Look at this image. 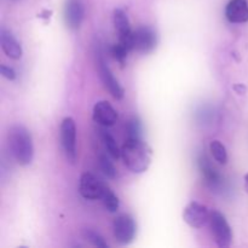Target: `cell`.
<instances>
[{"label": "cell", "instance_id": "obj_1", "mask_svg": "<svg viewBox=\"0 0 248 248\" xmlns=\"http://www.w3.org/2000/svg\"><path fill=\"white\" fill-rule=\"evenodd\" d=\"M121 157L125 166L133 173H143L147 171L152 162V149L142 140L127 138L121 147Z\"/></svg>", "mask_w": 248, "mask_h": 248}, {"label": "cell", "instance_id": "obj_2", "mask_svg": "<svg viewBox=\"0 0 248 248\" xmlns=\"http://www.w3.org/2000/svg\"><path fill=\"white\" fill-rule=\"evenodd\" d=\"M9 145L15 160L21 166L31 165L34 157L31 135L24 126L15 125L9 131Z\"/></svg>", "mask_w": 248, "mask_h": 248}, {"label": "cell", "instance_id": "obj_3", "mask_svg": "<svg viewBox=\"0 0 248 248\" xmlns=\"http://www.w3.org/2000/svg\"><path fill=\"white\" fill-rule=\"evenodd\" d=\"M210 224L217 246L220 248L230 247L232 241V228H230L229 223L225 219L224 216L218 211H212Z\"/></svg>", "mask_w": 248, "mask_h": 248}, {"label": "cell", "instance_id": "obj_4", "mask_svg": "<svg viewBox=\"0 0 248 248\" xmlns=\"http://www.w3.org/2000/svg\"><path fill=\"white\" fill-rule=\"evenodd\" d=\"M61 144L68 161L74 164L77 160V126L73 118H64L61 124Z\"/></svg>", "mask_w": 248, "mask_h": 248}, {"label": "cell", "instance_id": "obj_5", "mask_svg": "<svg viewBox=\"0 0 248 248\" xmlns=\"http://www.w3.org/2000/svg\"><path fill=\"white\" fill-rule=\"evenodd\" d=\"M113 235L116 242L120 245H128L132 242L136 235L135 219L130 215H120L113 222Z\"/></svg>", "mask_w": 248, "mask_h": 248}, {"label": "cell", "instance_id": "obj_6", "mask_svg": "<svg viewBox=\"0 0 248 248\" xmlns=\"http://www.w3.org/2000/svg\"><path fill=\"white\" fill-rule=\"evenodd\" d=\"M211 212L208 211L207 206L202 205L196 201H191L186 206L183 211V219L184 222L191 228H200L205 227L210 222Z\"/></svg>", "mask_w": 248, "mask_h": 248}, {"label": "cell", "instance_id": "obj_7", "mask_svg": "<svg viewBox=\"0 0 248 248\" xmlns=\"http://www.w3.org/2000/svg\"><path fill=\"white\" fill-rule=\"evenodd\" d=\"M114 27L118 31L119 43L125 46L127 50H133V31L131 29L127 15L121 9H115L113 12Z\"/></svg>", "mask_w": 248, "mask_h": 248}, {"label": "cell", "instance_id": "obj_8", "mask_svg": "<svg viewBox=\"0 0 248 248\" xmlns=\"http://www.w3.org/2000/svg\"><path fill=\"white\" fill-rule=\"evenodd\" d=\"M104 184L106 183L97 179L92 173L85 172L80 177L79 191L82 198L86 199V200H101Z\"/></svg>", "mask_w": 248, "mask_h": 248}, {"label": "cell", "instance_id": "obj_9", "mask_svg": "<svg viewBox=\"0 0 248 248\" xmlns=\"http://www.w3.org/2000/svg\"><path fill=\"white\" fill-rule=\"evenodd\" d=\"M156 46V33L150 27H140L133 31V50L140 53H149Z\"/></svg>", "mask_w": 248, "mask_h": 248}, {"label": "cell", "instance_id": "obj_10", "mask_svg": "<svg viewBox=\"0 0 248 248\" xmlns=\"http://www.w3.org/2000/svg\"><path fill=\"white\" fill-rule=\"evenodd\" d=\"M85 17V7L81 0H67L64 5V21L72 31L80 28Z\"/></svg>", "mask_w": 248, "mask_h": 248}, {"label": "cell", "instance_id": "obj_11", "mask_svg": "<svg viewBox=\"0 0 248 248\" xmlns=\"http://www.w3.org/2000/svg\"><path fill=\"white\" fill-rule=\"evenodd\" d=\"M98 69H99V74H101L102 81H103L104 86L108 89V91L110 92L111 96L116 99L123 98L124 89L120 86L118 80L114 78L113 73H111V70L109 69V67L107 65L102 53H98Z\"/></svg>", "mask_w": 248, "mask_h": 248}, {"label": "cell", "instance_id": "obj_12", "mask_svg": "<svg viewBox=\"0 0 248 248\" xmlns=\"http://www.w3.org/2000/svg\"><path fill=\"white\" fill-rule=\"evenodd\" d=\"M92 118H93L94 123H97L98 125L103 126V127H110L118 120V113L109 102L99 101L94 104Z\"/></svg>", "mask_w": 248, "mask_h": 248}, {"label": "cell", "instance_id": "obj_13", "mask_svg": "<svg viewBox=\"0 0 248 248\" xmlns=\"http://www.w3.org/2000/svg\"><path fill=\"white\" fill-rule=\"evenodd\" d=\"M225 16L232 23H246L248 22L247 0H230L225 7Z\"/></svg>", "mask_w": 248, "mask_h": 248}, {"label": "cell", "instance_id": "obj_14", "mask_svg": "<svg viewBox=\"0 0 248 248\" xmlns=\"http://www.w3.org/2000/svg\"><path fill=\"white\" fill-rule=\"evenodd\" d=\"M0 44L1 48L7 57L12 60H19L22 57V47L18 41L15 39L12 33L2 27L0 29Z\"/></svg>", "mask_w": 248, "mask_h": 248}, {"label": "cell", "instance_id": "obj_15", "mask_svg": "<svg viewBox=\"0 0 248 248\" xmlns=\"http://www.w3.org/2000/svg\"><path fill=\"white\" fill-rule=\"evenodd\" d=\"M199 165H200V170L202 172V176L205 178L206 184L210 186L211 189H217L218 186L222 183V179H220L219 173L216 171L215 167H212V165L210 164L208 159L206 156H201L199 160Z\"/></svg>", "mask_w": 248, "mask_h": 248}, {"label": "cell", "instance_id": "obj_16", "mask_svg": "<svg viewBox=\"0 0 248 248\" xmlns=\"http://www.w3.org/2000/svg\"><path fill=\"white\" fill-rule=\"evenodd\" d=\"M101 201L103 202V206L106 207V210L110 213H115L116 211L120 207V201L119 198L113 193L110 188H109L107 184H104L103 191H102Z\"/></svg>", "mask_w": 248, "mask_h": 248}, {"label": "cell", "instance_id": "obj_17", "mask_svg": "<svg viewBox=\"0 0 248 248\" xmlns=\"http://www.w3.org/2000/svg\"><path fill=\"white\" fill-rule=\"evenodd\" d=\"M101 138L102 142H103L104 147H106L107 152H108L109 156H111L113 159L118 160L121 156V149H119L118 144H116L115 140H114L113 136L110 135L107 131H101Z\"/></svg>", "mask_w": 248, "mask_h": 248}, {"label": "cell", "instance_id": "obj_18", "mask_svg": "<svg viewBox=\"0 0 248 248\" xmlns=\"http://www.w3.org/2000/svg\"><path fill=\"white\" fill-rule=\"evenodd\" d=\"M210 150H211V154L213 155L216 161H218L222 165L227 164L228 153H227V149H225L224 144H223L220 140H212L210 144Z\"/></svg>", "mask_w": 248, "mask_h": 248}, {"label": "cell", "instance_id": "obj_19", "mask_svg": "<svg viewBox=\"0 0 248 248\" xmlns=\"http://www.w3.org/2000/svg\"><path fill=\"white\" fill-rule=\"evenodd\" d=\"M140 131H142L140 121L137 118L130 119L127 125H126L127 138H130V140H140Z\"/></svg>", "mask_w": 248, "mask_h": 248}, {"label": "cell", "instance_id": "obj_20", "mask_svg": "<svg viewBox=\"0 0 248 248\" xmlns=\"http://www.w3.org/2000/svg\"><path fill=\"white\" fill-rule=\"evenodd\" d=\"M82 234H84L85 239H86L87 241L90 242V244L93 245V246L101 247V248H107V247H108V244H107V242L104 241L103 237H102L101 235L98 234V232H94V230L85 229Z\"/></svg>", "mask_w": 248, "mask_h": 248}, {"label": "cell", "instance_id": "obj_21", "mask_svg": "<svg viewBox=\"0 0 248 248\" xmlns=\"http://www.w3.org/2000/svg\"><path fill=\"white\" fill-rule=\"evenodd\" d=\"M99 166H101V170L108 178H115L116 170L115 167H114L113 162L110 161V159H109L106 154H102L101 156H99Z\"/></svg>", "mask_w": 248, "mask_h": 248}, {"label": "cell", "instance_id": "obj_22", "mask_svg": "<svg viewBox=\"0 0 248 248\" xmlns=\"http://www.w3.org/2000/svg\"><path fill=\"white\" fill-rule=\"evenodd\" d=\"M110 51H111V55H113L114 60L118 61L120 64H124V63H125L128 52H130V50H127V48H126L124 45H121L120 43H118V44H115V45L111 46Z\"/></svg>", "mask_w": 248, "mask_h": 248}, {"label": "cell", "instance_id": "obj_23", "mask_svg": "<svg viewBox=\"0 0 248 248\" xmlns=\"http://www.w3.org/2000/svg\"><path fill=\"white\" fill-rule=\"evenodd\" d=\"M0 74L7 80H15L16 79V72L12 69L11 67H7V65L1 64L0 65Z\"/></svg>", "mask_w": 248, "mask_h": 248}, {"label": "cell", "instance_id": "obj_24", "mask_svg": "<svg viewBox=\"0 0 248 248\" xmlns=\"http://www.w3.org/2000/svg\"><path fill=\"white\" fill-rule=\"evenodd\" d=\"M234 90H235V91H236L239 94H242L245 91H246V87L242 86V85H240V84H237V85H235V86H234Z\"/></svg>", "mask_w": 248, "mask_h": 248}, {"label": "cell", "instance_id": "obj_25", "mask_svg": "<svg viewBox=\"0 0 248 248\" xmlns=\"http://www.w3.org/2000/svg\"><path fill=\"white\" fill-rule=\"evenodd\" d=\"M245 190L248 194V173L245 176Z\"/></svg>", "mask_w": 248, "mask_h": 248}]
</instances>
